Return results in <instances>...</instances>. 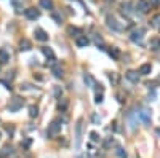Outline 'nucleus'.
<instances>
[{
	"mask_svg": "<svg viewBox=\"0 0 160 158\" xmlns=\"http://www.w3.org/2000/svg\"><path fill=\"white\" fill-rule=\"evenodd\" d=\"M158 31H160V26H158Z\"/></svg>",
	"mask_w": 160,
	"mask_h": 158,
	"instance_id": "39",
	"label": "nucleus"
},
{
	"mask_svg": "<svg viewBox=\"0 0 160 158\" xmlns=\"http://www.w3.org/2000/svg\"><path fill=\"white\" fill-rule=\"evenodd\" d=\"M37 115H39V107L37 105H31L29 107V117L31 118H35Z\"/></svg>",
	"mask_w": 160,
	"mask_h": 158,
	"instance_id": "24",
	"label": "nucleus"
},
{
	"mask_svg": "<svg viewBox=\"0 0 160 158\" xmlns=\"http://www.w3.org/2000/svg\"><path fill=\"white\" fill-rule=\"evenodd\" d=\"M51 72H53V75L56 77V78H62V75H64V70L61 69V66H54L51 69Z\"/></svg>",
	"mask_w": 160,
	"mask_h": 158,
	"instance_id": "19",
	"label": "nucleus"
},
{
	"mask_svg": "<svg viewBox=\"0 0 160 158\" xmlns=\"http://www.w3.org/2000/svg\"><path fill=\"white\" fill-rule=\"evenodd\" d=\"M125 77H127L131 83H138V82H140V74H138L136 70H128L127 74H125Z\"/></svg>",
	"mask_w": 160,
	"mask_h": 158,
	"instance_id": "11",
	"label": "nucleus"
},
{
	"mask_svg": "<svg viewBox=\"0 0 160 158\" xmlns=\"http://www.w3.org/2000/svg\"><path fill=\"white\" fill-rule=\"evenodd\" d=\"M67 32L71 34L72 37H74V34H79V35H82V34H80V31H79V29H75V27H69V29H67Z\"/></svg>",
	"mask_w": 160,
	"mask_h": 158,
	"instance_id": "31",
	"label": "nucleus"
},
{
	"mask_svg": "<svg viewBox=\"0 0 160 158\" xmlns=\"http://www.w3.org/2000/svg\"><path fill=\"white\" fill-rule=\"evenodd\" d=\"M66 107H67V99H61L59 102H58V110L64 112V110H66Z\"/></svg>",
	"mask_w": 160,
	"mask_h": 158,
	"instance_id": "25",
	"label": "nucleus"
},
{
	"mask_svg": "<svg viewBox=\"0 0 160 158\" xmlns=\"http://www.w3.org/2000/svg\"><path fill=\"white\" fill-rule=\"evenodd\" d=\"M136 10H140V13L146 14L151 10V3L147 2V0H138L136 2Z\"/></svg>",
	"mask_w": 160,
	"mask_h": 158,
	"instance_id": "8",
	"label": "nucleus"
},
{
	"mask_svg": "<svg viewBox=\"0 0 160 158\" xmlns=\"http://www.w3.org/2000/svg\"><path fill=\"white\" fill-rule=\"evenodd\" d=\"M6 133H8L10 136H13V133H15V128H13V126H10L8 129H6Z\"/></svg>",
	"mask_w": 160,
	"mask_h": 158,
	"instance_id": "36",
	"label": "nucleus"
},
{
	"mask_svg": "<svg viewBox=\"0 0 160 158\" xmlns=\"http://www.w3.org/2000/svg\"><path fill=\"white\" fill-rule=\"evenodd\" d=\"M24 16H26L27 19H31V21H35V19H39V16H40V11L35 10L34 6H31V8L24 10Z\"/></svg>",
	"mask_w": 160,
	"mask_h": 158,
	"instance_id": "7",
	"label": "nucleus"
},
{
	"mask_svg": "<svg viewBox=\"0 0 160 158\" xmlns=\"http://www.w3.org/2000/svg\"><path fill=\"white\" fill-rule=\"evenodd\" d=\"M109 54L114 57V59H119V56H120V51H119V48H112V50H109Z\"/></svg>",
	"mask_w": 160,
	"mask_h": 158,
	"instance_id": "26",
	"label": "nucleus"
},
{
	"mask_svg": "<svg viewBox=\"0 0 160 158\" xmlns=\"http://www.w3.org/2000/svg\"><path fill=\"white\" fill-rule=\"evenodd\" d=\"M151 50H160V39H151Z\"/></svg>",
	"mask_w": 160,
	"mask_h": 158,
	"instance_id": "21",
	"label": "nucleus"
},
{
	"mask_svg": "<svg viewBox=\"0 0 160 158\" xmlns=\"http://www.w3.org/2000/svg\"><path fill=\"white\" fill-rule=\"evenodd\" d=\"M34 35H35V39L39 42H48V34L43 31V29H40V27H37L35 31H34Z\"/></svg>",
	"mask_w": 160,
	"mask_h": 158,
	"instance_id": "9",
	"label": "nucleus"
},
{
	"mask_svg": "<svg viewBox=\"0 0 160 158\" xmlns=\"http://www.w3.org/2000/svg\"><path fill=\"white\" fill-rule=\"evenodd\" d=\"M31 48H32V43L27 39H23L19 42V50H21V51H29Z\"/></svg>",
	"mask_w": 160,
	"mask_h": 158,
	"instance_id": "13",
	"label": "nucleus"
},
{
	"mask_svg": "<svg viewBox=\"0 0 160 158\" xmlns=\"http://www.w3.org/2000/svg\"><path fill=\"white\" fill-rule=\"evenodd\" d=\"M95 43H96L98 46H101V50H104V48H102V43H104V40H102V37H101V35H98V34L95 35Z\"/></svg>",
	"mask_w": 160,
	"mask_h": 158,
	"instance_id": "28",
	"label": "nucleus"
},
{
	"mask_svg": "<svg viewBox=\"0 0 160 158\" xmlns=\"http://www.w3.org/2000/svg\"><path fill=\"white\" fill-rule=\"evenodd\" d=\"M91 121H93V125H101V117L98 113H93L91 115Z\"/></svg>",
	"mask_w": 160,
	"mask_h": 158,
	"instance_id": "30",
	"label": "nucleus"
},
{
	"mask_svg": "<svg viewBox=\"0 0 160 158\" xmlns=\"http://www.w3.org/2000/svg\"><path fill=\"white\" fill-rule=\"evenodd\" d=\"M51 16H53V19L56 21L58 24L62 23V14H59V13H56V11H53V13H51Z\"/></svg>",
	"mask_w": 160,
	"mask_h": 158,
	"instance_id": "27",
	"label": "nucleus"
},
{
	"mask_svg": "<svg viewBox=\"0 0 160 158\" xmlns=\"http://www.w3.org/2000/svg\"><path fill=\"white\" fill-rule=\"evenodd\" d=\"M53 96L56 99H62V88L61 86H54L53 88Z\"/></svg>",
	"mask_w": 160,
	"mask_h": 158,
	"instance_id": "22",
	"label": "nucleus"
},
{
	"mask_svg": "<svg viewBox=\"0 0 160 158\" xmlns=\"http://www.w3.org/2000/svg\"><path fill=\"white\" fill-rule=\"evenodd\" d=\"M23 105H24V99L23 97H13L10 101V104H8V110L10 112H18L19 109H23Z\"/></svg>",
	"mask_w": 160,
	"mask_h": 158,
	"instance_id": "5",
	"label": "nucleus"
},
{
	"mask_svg": "<svg viewBox=\"0 0 160 158\" xmlns=\"http://www.w3.org/2000/svg\"><path fill=\"white\" fill-rule=\"evenodd\" d=\"M90 138H91L93 142H98L99 141V138H98V134H96V133H91V134H90Z\"/></svg>",
	"mask_w": 160,
	"mask_h": 158,
	"instance_id": "32",
	"label": "nucleus"
},
{
	"mask_svg": "<svg viewBox=\"0 0 160 158\" xmlns=\"http://www.w3.org/2000/svg\"><path fill=\"white\" fill-rule=\"evenodd\" d=\"M2 85H5V88H6V90H11V88H13V86H11V83H8L6 80H2Z\"/></svg>",
	"mask_w": 160,
	"mask_h": 158,
	"instance_id": "34",
	"label": "nucleus"
},
{
	"mask_svg": "<svg viewBox=\"0 0 160 158\" xmlns=\"http://www.w3.org/2000/svg\"><path fill=\"white\" fill-rule=\"evenodd\" d=\"M157 82H158V83H160V75H158V78H157Z\"/></svg>",
	"mask_w": 160,
	"mask_h": 158,
	"instance_id": "37",
	"label": "nucleus"
},
{
	"mask_svg": "<svg viewBox=\"0 0 160 158\" xmlns=\"http://www.w3.org/2000/svg\"><path fill=\"white\" fill-rule=\"evenodd\" d=\"M83 82H85L88 86H90V88H93V86L96 85V82H95V78L91 77V75H90V74H85V75H83Z\"/></svg>",
	"mask_w": 160,
	"mask_h": 158,
	"instance_id": "18",
	"label": "nucleus"
},
{
	"mask_svg": "<svg viewBox=\"0 0 160 158\" xmlns=\"http://www.w3.org/2000/svg\"><path fill=\"white\" fill-rule=\"evenodd\" d=\"M39 5L43 10H51L53 8V0H39Z\"/></svg>",
	"mask_w": 160,
	"mask_h": 158,
	"instance_id": "17",
	"label": "nucleus"
},
{
	"mask_svg": "<svg viewBox=\"0 0 160 158\" xmlns=\"http://www.w3.org/2000/svg\"><path fill=\"white\" fill-rule=\"evenodd\" d=\"M88 43H90V39L87 37V35H79V37L75 39V45H77L79 48H85V46H88Z\"/></svg>",
	"mask_w": 160,
	"mask_h": 158,
	"instance_id": "10",
	"label": "nucleus"
},
{
	"mask_svg": "<svg viewBox=\"0 0 160 158\" xmlns=\"http://www.w3.org/2000/svg\"><path fill=\"white\" fill-rule=\"evenodd\" d=\"M106 21H107V27L112 29L114 32H122L123 29H125V26H123L115 16H110V14H109V16L106 18Z\"/></svg>",
	"mask_w": 160,
	"mask_h": 158,
	"instance_id": "3",
	"label": "nucleus"
},
{
	"mask_svg": "<svg viewBox=\"0 0 160 158\" xmlns=\"http://www.w3.org/2000/svg\"><path fill=\"white\" fill-rule=\"evenodd\" d=\"M136 115H138V118H140L146 126H149V125H151V121H152V113H151L149 109L140 107V109H136Z\"/></svg>",
	"mask_w": 160,
	"mask_h": 158,
	"instance_id": "2",
	"label": "nucleus"
},
{
	"mask_svg": "<svg viewBox=\"0 0 160 158\" xmlns=\"http://www.w3.org/2000/svg\"><path fill=\"white\" fill-rule=\"evenodd\" d=\"M151 26H154V27H158V26H160V14H157V16H154V18H152V21H151Z\"/></svg>",
	"mask_w": 160,
	"mask_h": 158,
	"instance_id": "29",
	"label": "nucleus"
},
{
	"mask_svg": "<svg viewBox=\"0 0 160 158\" xmlns=\"http://www.w3.org/2000/svg\"><path fill=\"white\" fill-rule=\"evenodd\" d=\"M42 53H43L47 57H50V59H53V57H54V53H53V50L50 46H43V48H42Z\"/></svg>",
	"mask_w": 160,
	"mask_h": 158,
	"instance_id": "20",
	"label": "nucleus"
},
{
	"mask_svg": "<svg viewBox=\"0 0 160 158\" xmlns=\"http://www.w3.org/2000/svg\"><path fill=\"white\" fill-rule=\"evenodd\" d=\"M10 61V53L6 51L5 48H0V62L2 64H6Z\"/></svg>",
	"mask_w": 160,
	"mask_h": 158,
	"instance_id": "15",
	"label": "nucleus"
},
{
	"mask_svg": "<svg viewBox=\"0 0 160 158\" xmlns=\"http://www.w3.org/2000/svg\"><path fill=\"white\" fill-rule=\"evenodd\" d=\"M0 138H2V133H0Z\"/></svg>",
	"mask_w": 160,
	"mask_h": 158,
	"instance_id": "38",
	"label": "nucleus"
},
{
	"mask_svg": "<svg viewBox=\"0 0 160 158\" xmlns=\"http://www.w3.org/2000/svg\"><path fill=\"white\" fill-rule=\"evenodd\" d=\"M61 128H62V123L61 120H53L50 125H48V129H47V138L48 139H53L54 136H58L61 133Z\"/></svg>",
	"mask_w": 160,
	"mask_h": 158,
	"instance_id": "1",
	"label": "nucleus"
},
{
	"mask_svg": "<svg viewBox=\"0 0 160 158\" xmlns=\"http://www.w3.org/2000/svg\"><path fill=\"white\" fill-rule=\"evenodd\" d=\"M149 3H151V6L154 5V6H157L158 3H160V0H149Z\"/></svg>",
	"mask_w": 160,
	"mask_h": 158,
	"instance_id": "35",
	"label": "nucleus"
},
{
	"mask_svg": "<svg viewBox=\"0 0 160 158\" xmlns=\"http://www.w3.org/2000/svg\"><path fill=\"white\" fill-rule=\"evenodd\" d=\"M102 101H104V99H102V94H96V99H95V102H96V104H101Z\"/></svg>",
	"mask_w": 160,
	"mask_h": 158,
	"instance_id": "33",
	"label": "nucleus"
},
{
	"mask_svg": "<svg viewBox=\"0 0 160 158\" xmlns=\"http://www.w3.org/2000/svg\"><path fill=\"white\" fill-rule=\"evenodd\" d=\"M131 8H133V5H131L130 2H125V3L122 5V13L125 14V16H131V14H133Z\"/></svg>",
	"mask_w": 160,
	"mask_h": 158,
	"instance_id": "14",
	"label": "nucleus"
},
{
	"mask_svg": "<svg viewBox=\"0 0 160 158\" xmlns=\"http://www.w3.org/2000/svg\"><path fill=\"white\" fill-rule=\"evenodd\" d=\"M82 138H83V118H80L75 125V149H80L82 145Z\"/></svg>",
	"mask_w": 160,
	"mask_h": 158,
	"instance_id": "4",
	"label": "nucleus"
},
{
	"mask_svg": "<svg viewBox=\"0 0 160 158\" xmlns=\"http://www.w3.org/2000/svg\"><path fill=\"white\" fill-rule=\"evenodd\" d=\"M151 70H152L151 64H143V66L140 67V70H138V74H140V75H149Z\"/></svg>",
	"mask_w": 160,
	"mask_h": 158,
	"instance_id": "16",
	"label": "nucleus"
},
{
	"mask_svg": "<svg viewBox=\"0 0 160 158\" xmlns=\"http://www.w3.org/2000/svg\"><path fill=\"white\" fill-rule=\"evenodd\" d=\"M143 39H144V29H136L130 34V40L135 42V43H143Z\"/></svg>",
	"mask_w": 160,
	"mask_h": 158,
	"instance_id": "6",
	"label": "nucleus"
},
{
	"mask_svg": "<svg viewBox=\"0 0 160 158\" xmlns=\"http://www.w3.org/2000/svg\"><path fill=\"white\" fill-rule=\"evenodd\" d=\"M115 155L119 156V158H127V152H125V149L120 147V145H117V149H115Z\"/></svg>",
	"mask_w": 160,
	"mask_h": 158,
	"instance_id": "23",
	"label": "nucleus"
},
{
	"mask_svg": "<svg viewBox=\"0 0 160 158\" xmlns=\"http://www.w3.org/2000/svg\"><path fill=\"white\" fill-rule=\"evenodd\" d=\"M13 147L11 145H5V147H2L0 149V158H8L10 155H13Z\"/></svg>",
	"mask_w": 160,
	"mask_h": 158,
	"instance_id": "12",
	"label": "nucleus"
}]
</instances>
